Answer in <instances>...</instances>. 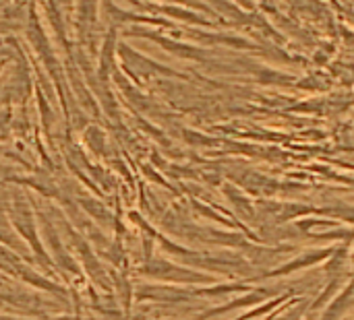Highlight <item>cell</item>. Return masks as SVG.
I'll return each mask as SVG.
<instances>
[{"instance_id":"6da1fadb","label":"cell","mask_w":354,"mask_h":320,"mask_svg":"<svg viewBox=\"0 0 354 320\" xmlns=\"http://www.w3.org/2000/svg\"><path fill=\"white\" fill-rule=\"evenodd\" d=\"M334 248H336V246L305 250V252H301L299 257H295V259H290V261H286V263H282V265H278V267H274V269H270V271H266V273L261 275V279H266V281H268V279H282V277H290V275H295V273L313 269V267H317V265H326L328 259L334 254Z\"/></svg>"},{"instance_id":"7a4b0ae2","label":"cell","mask_w":354,"mask_h":320,"mask_svg":"<svg viewBox=\"0 0 354 320\" xmlns=\"http://www.w3.org/2000/svg\"><path fill=\"white\" fill-rule=\"evenodd\" d=\"M354 306V275L351 281L334 296V300L326 306V312L319 320H344Z\"/></svg>"},{"instance_id":"3957f363","label":"cell","mask_w":354,"mask_h":320,"mask_svg":"<svg viewBox=\"0 0 354 320\" xmlns=\"http://www.w3.org/2000/svg\"><path fill=\"white\" fill-rule=\"evenodd\" d=\"M344 286H342V277H330V283L326 286V290L309 304V310L311 312H315V310H319V308H326L332 300H334V296L342 290Z\"/></svg>"},{"instance_id":"277c9868","label":"cell","mask_w":354,"mask_h":320,"mask_svg":"<svg viewBox=\"0 0 354 320\" xmlns=\"http://www.w3.org/2000/svg\"><path fill=\"white\" fill-rule=\"evenodd\" d=\"M158 10H162V12H166V14H172V17H176V19H183V21H187V23H195V25H203V27H214L212 21H207V19H203V17L191 12V10H185V8H180V6H162V8H158Z\"/></svg>"},{"instance_id":"5b68a950","label":"cell","mask_w":354,"mask_h":320,"mask_svg":"<svg viewBox=\"0 0 354 320\" xmlns=\"http://www.w3.org/2000/svg\"><path fill=\"white\" fill-rule=\"evenodd\" d=\"M351 269H353V271H354V250H353V252H351Z\"/></svg>"},{"instance_id":"8992f818","label":"cell","mask_w":354,"mask_h":320,"mask_svg":"<svg viewBox=\"0 0 354 320\" xmlns=\"http://www.w3.org/2000/svg\"><path fill=\"white\" fill-rule=\"evenodd\" d=\"M332 2H334V0H332Z\"/></svg>"}]
</instances>
